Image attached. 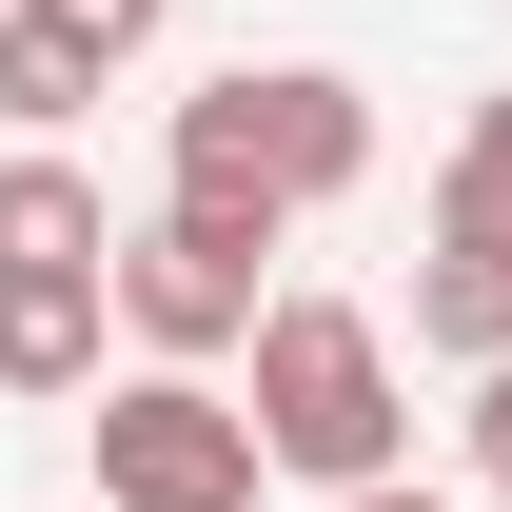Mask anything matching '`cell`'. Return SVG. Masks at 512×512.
Wrapping results in <instances>:
<instances>
[{"mask_svg":"<svg viewBox=\"0 0 512 512\" xmlns=\"http://www.w3.org/2000/svg\"><path fill=\"white\" fill-rule=\"evenodd\" d=\"M256 453L276 473H316V493H394V434H414V394H394V335L355 296H276L256 316Z\"/></svg>","mask_w":512,"mask_h":512,"instance_id":"2","label":"cell"},{"mask_svg":"<svg viewBox=\"0 0 512 512\" xmlns=\"http://www.w3.org/2000/svg\"><path fill=\"white\" fill-rule=\"evenodd\" d=\"M335 512H473V493H414V473H394V493H335Z\"/></svg>","mask_w":512,"mask_h":512,"instance_id":"12","label":"cell"},{"mask_svg":"<svg viewBox=\"0 0 512 512\" xmlns=\"http://www.w3.org/2000/svg\"><path fill=\"white\" fill-rule=\"evenodd\" d=\"M453 453H473V493H512V375H473V394H453Z\"/></svg>","mask_w":512,"mask_h":512,"instance_id":"11","label":"cell"},{"mask_svg":"<svg viewBox=\"0 0 512 512\" xmlns=\"http://www.w3.org/2000/svg\"><path fill=\"white\" fill-rule=\"evenodd\" d=\"M20 20H40V40H60V60H99V79H119L138 40H158V20H178V0H20Z\"/></svg>","mask_w":512,"mask_h":512,"instance_id":"9","label":"cell"},{"mask_svg":"<svg viewBox=\"0 0 512 512\" xmlns=\"http://www.w3.org/2000/svg\"><path fill=\"white\" fill-rule=\"evenodd\" d=\"M0 20H20V0H0Z\"/></svg>","mask_w":512,"mask_h":512,"instance_id":"13","label":"cell"},{"mask_svg":"<svg viewBox=\"0 0 512 512\" xmlns=\"http://www.w3.org/2000/svg\"><path fill=\"white\" fill-rule=\"evenodd\" d=\"M434 217H512V99H473V138H453V178H434Z\"/></svg>","mask_w":512,"mask_h":512,"instance_id":"10","label":"cell"},{"mask_svg":"<svg viewBox=\"0 0 512 512\" xmlns=\"http://www.w3.org/2000/svg\"><path fill=\"white\" fill-rule=\"evenodd\" d=\"M256 414L217 375H119L99 394V512H256Z\"/></svg>","mask_w":512,"mask_h":512,"instance_id":"3","label":"cell"},{"mask_svg":"<svg viewBox=\"0 0 512 512\" xmlns=\"http://www.w3.org/2000/svg\"><path fill=\"white\" fill-rule=\"evenodd\" d=\"M0 276H119V217H99V178L79 158H0Z\"/></svg>","mask_w":512,"mask_h":512,"instance_id":"7","label":"cell"},{"mask_svg":"<svg viewBox=\"0 0 512 512\" xmlns=\"http://www.w3.org/2000/svg\"><path fill=\"white\" fill-rule=\"evenodd\" d=\"M375 178V99L335 60H237L197 79L178 119H158V217H197V237H296V217H335V197Z\"/></svg>","mask_w":512,"mask_h":512,"instance_id":"1","label":"cell"},{"mask_svg":"<svg viewBox=\"0 0 512 512\" xmlns=\"http://www.w3.org/2000/svg\"><path fill=\"white\" fill-rule=\"evenodd\" d=\"M79 512H99V493H79Z\"/></svg>","mask_w":512,"mask_h":512,"instance_id":"14","label":"cell"},{"mask_svg":"<svg viewBox=\"0 0 512 512\" xmlns=\"http://www.w3.org/2000/svg\"><path fill=\"white\" fill-rule=\"evenodd\" d=\"M119 276H0V394H99Z\"/></svg>","mask_w":512,"mask_h":512,"instance_id":"6","label":"cell"},{"mask_svg":"<svg viewBox=\"0 0 512 512\" xmlns=\"http://www.w3.org/2000/svg\"><path fill=\"white\" fill-rule=\"evenodd\" d=\"M79 119H99V60H60L40 20H0V138H40V158H60Z\"/></svg>","mask_w":512,"mask_h":512,"instance_id":"8","label":"cell"},{"mask_svg":"<svg viewBox=\"0 0 512 512\" xmlns=\"http://www.w3.org/2000/svg\"><path fill=\"white\" fill-rule=\"evenodd\" d=\"M256 316H276L256 237H197V217H138V237H119V335H138V375H217V355H256Z\"/></svg>","mask_w":512,"mask_h":512,"instance_id":"4","label":"cell"},{"mask_svg":"<svg viewBox=\"0 0 512 512\" xmlns=\"http://www.w3.org/2000/svg\"><path fill=\"white\" fill-rule=\"evenodd\" d=\"M414 335H434L453 375H512V217H434V256H414Z\"/></svg>","mask_w":512,"mask_h":512,"instance_id":"5","label":"cell"}]
</instances>
